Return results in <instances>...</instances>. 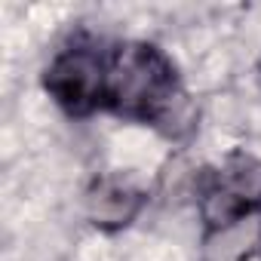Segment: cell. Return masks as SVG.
Returning <instances> with one entry per match:
<instances>
[{
  "label": "cell",
  "mask_w": 261,
  "mask_h": 261,
  "mask_svg": "<svg viewBox=\"0 0 261 261\" xmlns=\"http://www.w3.org/2000/svg\"><path fill=\"white\" fill-rule=\"evenodd\" d=\"M105 108L123 120L151 123L169 139L191 133L194 114L172 62L145 40H126L108 49Z\"/></svg>",
  "instance_id": "obj_1"
},
{
  "label": "cell",
  "mask_w": 261,
  "mask_h": 261,
  "mask_svg": "<svg viewBox=\"0 0 261 261\" xmlns=\"http://www.w3.org/2000/svg\"><path fill=\"white\" fill-rule=\"evenodd\" d=\"M261 209V160L233 151L200 188V215L212 233L227 230Z\"/></svg>",
  "instance_id": "obj_2"
},
{
  "label": "cell",
  "mask_w": 261,
  "mask_h": 261,
  "mask_svg": "<svg viewBox=\"0 0 261 261\" xmlns=\"http://www.w3.org/2000/svg\"><path fill=\"white\" fill-rule=\"evenodd\" d=\"M108 53L95 43L65 46L43 71V89L68 117H89L105 108Z\"/></svg>",
  "instance_id": "obj_3"
},
{
  "label": "cell",
  "mask_w": 261,
  "mask_h": 261,
  "mask_svg": "<svg viewBox=\"0 0 261 261\" xmlns=\"http://www.w3.org/2000/svg\"><path fill=\"white\" fill-rule=\"evenodd\" d=\"M86 218L101 230H120L145 206V191L129 175H101L86 191Z\"/></svg>",
  "instance_id": "obj_4"
}]
</instances>
